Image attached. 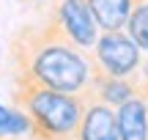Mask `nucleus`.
Masks as SVG:
<instances>
[{
    "label": "nucleus",
    "mask_w": 148,
    "mask_h": 140,
    "mask_svg": "<svg viewBox=\"0 0 148 140\" xmlns=\"http://www.w3.org/2000/svg\"><path fill=\"white\" fill-rule=\"evenodd\" d=\"M14 80H27L36 85L63 93H85L93 77V58H85L60 30V25L47 11L41 22L22 25L11 38Z\"/></svg>",
    "instance_id": "obj_1"
},
{
    "label": "nucleus",
    "mask_w": 148,
    "mask_h": 140,
    "mask_svg": "<svg viewBox=\"0 0 148 140\" xmlns=\"http://www.w3.org/2000/svg\"><path fill=\"white\" fill-rule=\"evenodd\" d=\"M11 99L14 107H19L30 118L33 140H74L88 110L90 91L63 93L27 80H14Z\"/></svg>",
    "instance_id": "obj_2"
},
{
    "label": "nucleus",
    "mask_w": 148,
    "mask_h": 140,
    "mask_svg": "<svg viewBox=\"0 0 148 140\" xmlns=\"http://www.w3.org/2000/svg\"><path fill=\"white\" fill-rule=\"evenodd\" d=\"M93 66L110 77H134L143 69V49L123 30L101 33L93 47Z\"/></svg>",
    "instance_id": "obj_3"
},
{
    "label": "nucleus",
    "mask_w": 148,
    "mask_h": 140,
    "mask_svg": "<svg viewBox=\"0 0 148 140\" xmlns=\"http://www.w3.org/2000/svg\"><path fill=\"white\" fill-rule=\"evenodd\" d=\"M52 19L60 25V30L66 33V38L79 49H93L96 41L101 36V27L96 25L93 14H90L85 0H58L49 8Z\"/></svg>",
    "instance_id": "obj_4"
},
{
    "label": "nucleus",
    "mask_w": 148,
    "mask_h": 140,
    "mask_svg": "<svg viewBox=\"0 0 148 140\" xmlns=\"http://www.w3.org/2000/svg\"><path fill=\"white\" fill-rule=\"evenodd\" d=\"M74 140H121L115 107H110V104H104V102L90 96L88 110H85V118H82V124H79Z\"/></svg>",
    "instance_id": "obj_5"
},
{
    "label": "nucleus",
    "mask_w": 148,
    "mask_h": 140,
    "mask_svg": "<svg viewBox=\"0 0 148 140\" xmlns=\"http://www.w3.org/2000/svg\"><path fill=\"white\" fill-rule=\"evenodd\" d=\"M93 14L96 25L101 27V33H110V30H123L132 16L134 5L140 0H85Z\"/></svg>",
    "instance_id": "obj_6"
},
{
    "label": "nucleus",
    "mask_w": 148,
    "mask_h": 140,
    "mask_svg": "<svg viewBox=\"0 0 148 140\" xmlns=\"http://www.w3.org/2000/svg\"><path fill=\"white\" fill-rule=\"evenodd\" d=\"M121 140H148V102L145 96H134L115 110Z\"/></svg>",
    "instance_id": "obj_7"
},
{
    "label": "nucleus",
    "mask_w": 148,
    "mask_h": 140,
    "mask_svg": "<svg viewBox=\"0 0 148 140\" xmlns=\"http://www.w3.org/2000/svg\"><path fill=\"white\" fill-rule=\"evenodd\" d=\"M14 135H30V118L19 107L0 104V137H14Z\"/></svg>",
    "instance_id": "obj_8"
},
{
    "label": "nucleus",
    "mask_w": 148,
    "mask_h": 140,
    "mask_svg": "<svg viewBox=\"0 0 148 140\" xmlns=\"http://www.w3.org/2000/svg\"><path fill=\"white\" fill-rule=\"evenodd\" d=\"M126 33L137 41V47L143 52H148V0H140L134 5L132 16L126 22Z\"/></svg>",
    "instance_id": "obj_9"
},
{
    "label": "nucleus",
    "mask_w": 148,
    "mask_h": 140,
    "mask_svg": "<svg viewBox=\"0 0 148 140\" xmlns=\"http://www.w3.org/2000/svg\"><path fill=\"white\" fill-rule=\"evenodd\" d=\"M22 3H44V0H22Z\"/></svg>",
    "instance_id": "obj_10"
},
{
    "label": "nucleus",
    "mask_w": 148,
    "mask_h": 140,
    "mask_svg": "<svg viewBox=\"0 0 148 140\" xmlns=\"http://www.w3.org/2000/svg\"><path fill=\"white\" fill-rule=\"evenodd\" d=\"M0 140H11V137H0Z\"/></svg>",
    "instance_id": "obj_11"
},
{
    "label": "nucleus",
    "mask_w": 148,
    "mask_h": 140,
    "mask_svg": "<svg viewBox=\"0 0 148 140\" xmlns=\"http://www.w3.org/2000/svg\"><path fill=\"white\" fill-rule=\"evenodd\" d=\"M145 102H148V93H145Z\"/></svg>",
    "instance_id": "obj_12"
}]
</instances>
